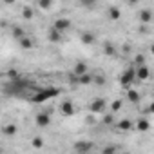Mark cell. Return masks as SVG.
I'll return each instance as SVG.
<instances>
[{
	"label": "cell",
	"mask_w": 154,
	"mask_h": 154,
	"mask_svg": "<svg viewBox=\"0 0 154 154\" xmlns=\"http://www.w3.org/2000/svg\"><path fill=\"white\" fill-rule=\"evenodd\" d=\"M58 94H60V89H56V87H45V89L38 91V93L31 98V102H33V103H44V102H47V100L58 96Z\"/></svg>",
	"instance_id": "cell-1"
},
{
	"label": "cell",
	"mask_w": 154,
	"mask_h": 154,
	"mask_svg": "<svg viewBox=\"0 0 154 154\" xmlns=\"http://www.w3.org/2000/svg\"><path fill=\"white\" fill-rule=\"evenodd\" d=\"M134 82H136V67H127L120 76V84H122V87L129 89Z\"/></svg>",
	"instance_id": "cell-2"
},
{
	"label": "cell",
	"mask_w": 154,
	"mask_h": 154,
	"mask_svg": "<svg viewBox=\"0 0 154 154\" xmlns=\"http://www.w3.org/2000/svg\"><path fill=\"white\" fill-rule=\"evenodd\" d=\"M105 100L103 98H96V100H93L91 102V105H89V111L93 112V114H102L103 111H105Z\"/></svg>",
	"instance_id": "cell-3"
},
{
	"label": "cell",
	"mask_w": 154,
	"mask_h": 154,
	"mask_svg": "<svg viewBox=\"0 0 154 154\" xmlns=\"http://www.w3.org/2000/svg\"><path fill=\"white\" fill-rule=\"evenodd\" d=\"M134 67H136V80H140V82L149 80V76H150V69L147 67V63H143V65H134Z\"/></svg>",
	"instance_id": "cell-4"
},
{
	"label": "cell",
	"mask_w": 154,
	"mask_h": 154,
	"mask_svg": "<svg viewBox=\"0 0 154 154\" xmlns=\"http://www.w3.org/2000/svg\"><path fill=\"white\" fill-rule=\"evenodd\" d=\"M35 123H36L40 129H45V127L51 123V116H49V112H45V111L38 112V114L35 116Z\"/></svg>",
	"instance_id": "cell-5"
},
{
	"label": "cell",
	"mask_w": 154,
	"mask_h": 154,
	"mask_svg": "<svg viewBox=\"0 0 154 154\" xmlns=\"http://www.w3.org/2000/svg\"><path fill=\"white\" fill-rule=\"evenodd\" d=\"M93 147H94V145H93L91 141H76L72 149H74L76 152H80V154H85V152L93 150Z\"/></svg>",
	"instance_id": "cell-6"
},
{
	"label": "cell",
	"mask_w": 154,
	"mask_h": 154,
	"mask_svg": "<svg viewBox=\"0 0 154 154\" xmlns=\"http://www.w3.org/2000/svg\"><path fill=\"white\" fill-rule=\"evenodd\" d=\"M60 112L63 114V116H72L76 111H74V103L71 102V100H65V102H62V105H60Z\"/></svg>",
	"instance_id": "cell-7"
},
{
	"label": "cell",
	"mask_w": 154,
	"mask_h": 154,
	"mask_svg": "<svg viewBox=\"0 0 154 154\" xmlns=\"http://www.w3.org/2000/svg\"><path fill=\"white\" fill-rule=\"evenodd\" d=\"M53 27H56L58 31L63 33V31H67V29L71 27V20H69V18H56L54 24H53Z\"/></svg>",
	"instance_id": "cell-8"
},
{
	"label": "cell",
	"mask_w": 154,
	"mask_h": 154,
	"mask_svg": "<svg viewBox=\"0 0 154 154\" xmlns=\"http://www.w3.org/2000/svg\"><path fill=\"white\" fill-rule=\"evenodd\" d=\"M74 80H76V84H80V85H89V84H93V82H94V78H93L89 72L80 74V76H74Z\"/></svg>",
	"instance_id": "cell-9"
},
{
	"label": "cell",
	"mask_w": 154,
	"mask_h": 154,
	"mask_svg": "<svg viewBox=\"0 0 154 154\" xmlns=\"http://www.w3.org/2000/svg\"><path fill=\"white\" fill-rule=\"evenodd\" d=\"M132 127H134V123H132L131 120H127V118H123V120H120V122L116 123V129L122 131V132H127V131H131Z\"/></svg>",
	"instance_id": "cell-10"
},
{
	"label": "cell",
	"mask_w": 154,
	"mask_h": 154,
	"mask_svg": "<svg viewBox=\"0 0 154 154\" xmlns=\"http://www.w3.org/2000/svg\"><path fill=\"white\" fill-rule=\"evenodd\" d=\"M85 72H87V63L85 62H78L72 67V74L74 76H80V74H85Z\"/></svg>",
	"instance_id": "cell-11"
},
{
	"label": "cell",
	"mask_w": 154,
	"mask_h": 154,
	"mask_svg": "<svg viewBox=\"0 0 154 154\" xmlns=\"http://www.w3.org/2000/svg\"><path fill=\"white\" fill-rule=\"evenodd\" d=\"M47 38H49V42H53V44H58V42L62 40V31H58L56 27H53V29L49 31Z\"/></svg>",
	"instance_id": "cell-12"
},
{
	"label": "cell",
	"mask_w": 154,
	"mask_h": 154,
	"mask_svg": "<svg viewBox=\"0 0 154 154\" xmlns=\"http://www.w3.org/2000/svg\"><path fill=\"white\" fill-rule=\"evenodd\" d=\"M152 20V11L150 9H141L140 11V22L141 24H150Z\"/></svg>",
	"instance_id": "cell-13"
},
{
	"label": "cell",
	"mask_w": 154,
	"mask_h": 154,
	"mask_svg": "<svg viewBox=\"0 0 154 154\" xmlns=\"http://www.w3.org/2000/svg\"><path fill=\"white\" fill-rule=\"evenodd\" d=\"M127 100H129L131 103H138V102H140V93L129 87V89H127Z\"/></svg>",
	"instance_id": "cell-14"
},
{
	"label": "cell",
	"mask_w": 154,
	"mask_h": 154,
	"mask_svg": "<svg viewBox=\"0 0 154 154\" xmlns=\"http://www.w3.org/2000/svg\"><path fill=\"white\" fill-rule=\"evenodd\" d=\"M149 127H150V123H149V120H145V118H141V120H138V122H136V129H138L140 132L149 131Z\"/></svg>",
	"instance_id": "cell-15"
},
{
	"label": "cell",
	"mask_w": 154,
	"mask_h": 154,
	"mask_svg": "<svg viewBox=\"0 0 154 154\" xmlns=\"http://www.w3.org/2000/svg\"><path fill=\"white\" fill-rule=\"evenodd\" d=\"M107 15H109V18L111 20H120V17H122V11L118 9V8H109V11H107Z\"/></svg>",
	"instance_id": "cell-16"
},
{
	"label": "cell",
	"mask_w": 154,
	"mask_h": 154,
	"mask_svg": "<svg viewBox=\"0 0 154 154\" xmlns=\"http://www.w3.org/2000/svg\"><path fill=\"white\" fill-rule=\"evenodd\" d=\"M94 42H96V36H94L93 33H84V35H82V44L91 45V44H94Z\"/></svg>",
	"instance_id": "cell-17"
},
{
	"label": "cell",
	"mask_w": 154,
	"mask_h": 154,
	"mask_svg": "<svg viewBox=\"0 0 154 154\" xmlns=\"http://www.w3.org/2000/svg\"><path fill=\"white\" fill-rule=\"evenodd\" d=\"M2 132H4L6 136H15V134H17V127H15L13 123H8V125H4Z\"/></svg>",
	"instance_id": "cell-18"
},
{
	"label": "cell",
	"mask_w": 154,
	"mask_h": 154,
	"mask_svg": "<svg viewBox=\"0 0 154 154\" xmlns=\"http://www.w3.org/2000/svg\"><path fill=\"white\" fill-rule=\"evenodd\" d=\"M11 33H13V36H15L17 40H20V38H24V36H26L24 29H22V27H18V26H15V27L11 29Z\"/></svg>",
	"instance_id": "cell-19"
},
{
	"label": "cell",
	"mask_w": 154,
	"mask_h": 154,
	"mask_svg": "<svg viewBox=\"0 0 154 154\" xmlns=\"http://www.w3.org/2000/svg\"><path fill=\"white\" fill-rule=\"evenodd\" d=\"M18 42H20V47H22V49H31V47H33V40H31V38H27V36L20 38Z\"/></svg>",
	"instance_id": "cell-20"
},
{
	"label": "cell",
	"mask_w": 154,
	"mask_h": 154,
	"mask_svg": "<svg viewBox=\"0 0 154 154\" xmlns=\"http://www.w3.org/2000/svg\"><path fill=\"white\" fill-rule=\"evenodd\" d=\"M22 17H24L26 20H31V18L35 17V11H33L31 8H24V9H22Z\"/></svg>",
	"instance_id": "cell-21"
},
{
	"label": "cell",
	"mask_w": 154,
	"mask_h": 154,
	"mask_svg": "<svg viewBox=\"0 0 154 154\" xmlns=\"http://www.w3.org/2000/svg\"><path fill=\"white\" fill-rule=\"evenodd\" d=\"M122 105H123L122 100H114V102L111 103V112H118V111L122 109Z\"/></svg>",
	"instance_id": "cell-22"
},
{
	"label": "cell",
	"mask_w": 154,
	"mask_h": 154,
	"mask_svg": "<svg viewBox=\"0 0 154 154\" xmlns=\"http://www.w3.org/2000/svg\"><path fill=\"white\" fill-rule=\"evenodd\" d=\"M33 147H35V149H42V147H44V138H40V136L33 138Z\"/></svg>",
	"instance_id": "cell-23"
},
{
	"label": "cell",
	"mask_w": 154,
	"mask_h": 154,
	"mask_svg": "<svg viewBox=\"0 0 154 154\" xmlns=\"http://www.w3.org/2000/svg\"><path fill=\"white\" fill-rule=\"evenodd\" d=\"M51 4H53V0H38V6L42 9H51Z\"/></svg>",
	"instance_id": "cell-24"
},
{
	"label": "cell",
	"mask_w": 154,
	"mask_h": 154,
	"mask_svg": "<svg viewBox=\"0 0 154 154\" xmlns=\"http://www.w3.org/2000/svg\"><path fill=\"white\" fill-rule=\"evenodd\" d=\"M143 63H145V54H141V53L136 54L134 56V65H143Z\"/></svg>",
	"instance_id": "cell-25"
},
{
	"label": "cell",
	"mask_w": 154,
	"mask_h": 154,
	"mask_svg": "<svg viewBox=\"0 0 154 154\" xmlns=\"http://www.w3.org/2000/svg\"><path fill=\"white\" fill-rule=\"evenodd\" d=\"M103 51H105V54H107V56H112V54L116 53V49H114L111 44H105V49H103Z\"/></svg>",
	"instance_id": "cell-26"
},
{
	"label": "cell",
	"mask_w": 154,
	"mask_h": 154,
	"mask_svg": "<svg viewBox=\"0 0 154 154\" xmlns=\"http://www.w3.org/2000/svg\"><path fill=\"white\" fill-rule=\"evenodd\" d=\"M103 125H111L112 122H114V118H112V114H107V116H103Z\"/></svg>",
	"instance_id": "cell-27"
},
{
	"label": "cell",
	"mask_w": 154,
	"mask_h": 154,
	"mask_svg": "<svg viewBox=\"0 0 154 154\" xmlns=\"http://www.w3.org/2000/svg\"><path fill=\"white\" fill-rule=\"evenodd\" d=\"M116 150H118V147L111 145V147H105V149L102 150V154H111V152H116Z\"/></svg>",
	"instance_id": "cell-28"
},
{
	"label": "cell",
	"mask_w": 154,
	"mask_h": 154,
	"mask_svg": "<svg viewBox=\"0 0 154 154\" xmlns=\"http://www.w3.org/2000/svg\"><path fill=\"white\" fill-rule=\"evenodd\" d=\"M94 84H96V85H103V84H105V78H103V76H96V78H94Z\"/></svg>",
	"instance_id": "cell-29"
},
{
	"label": "cell",
	"mask_w": 154,
	"mask_h": 154,
	"mask_svg": "<svg viewBox=\"0 0 154 154\" xmlns=\"http://www.w3.org/2000/svg\"><path fill=\"white\" fill-rule=\"evenodd\" d=\"M147 112H152V114H154V102H152V103L147 107Z\"/></svg>",
	"instance_id": "cell-30"
},
{
	"label": "cell",
	"mask_w": 154,
	"mask_h": 154,
	"mask_svg": "<svg viewBox=\"0 0 154 154\" xmlns=\"http://www.w3.org/2000/svg\"><path fill=\"white\" fill-rule=\"evenodd\" d=\"M127 2H129V4H131V6H136V4H138V2H140V0H127Z\"/></svg>",
	"instance_id": "cell-31"
},
{
	"label": "cell",
	"mask_w": 154,
	"mask_h": 154,
	"mask_svg": "<svg viewBox=\"0 0 154 154\" xmlns=\"http://www.w3.org/2000/svg\"><path fill=\"white\" fill-rule=\"evenodd\" d=\"M15 0H4V4H13Z\"/></svg>",
	"instance_id": "cell-32"
},
{
	"label": "cell",
	"mask_w": 154,
	"mask_h": 154,
	"mask_svg": "<svg viewBox=\"0 0 154 154\" xmlns=\"http://www.w3.org/2000/svg\"><path fill=\"white\" fill-rule=\"evenodd\" d=\"M150 54H154V44L150 45Z\"/></svg>",
	"instance_id": "cell-33"
}]
</instances>
